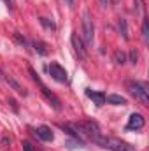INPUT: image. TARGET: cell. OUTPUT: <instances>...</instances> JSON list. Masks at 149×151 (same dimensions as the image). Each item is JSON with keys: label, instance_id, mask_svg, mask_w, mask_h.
Here are the masks:
<instances>
[{"label": "cell", "instance_id": "6da1fadb", "mask_svg": "<svg viewBox=\"0 0 149 151\" xmlns=\"http://www.w3.org/2000/svg\"><path fill=\"white\" fill-rule=\"evenodd\" d=\"M93 142L98 144V146H102L104 150H111V151H135V148L130 146L128 142H125L121 139H116V137L104 135V134H100L98 137H95Z\"/></svg>", "mask_w": 149, "mask_h": 151}, {"label": "cell", "instance_id": "7a4b0ae2", "mask_svg": "<svg viewBox=\"0 0 149 151\" xmlns=\"http://www.w3.org/2000/svg\"><path fill=\"white\" fill-rule=\"evenodd\" d=\"M128 91L142 104V106H149V88L146 83H140V81H128L126 84Z\"/></svg>", "mask_w": 149, "mask_h": 151}, {"label": "cell", "instance_id": "3957f363", "mask_svg": "<svg viewBox=\"0 0 149 151\" xmlns=\"http://www.w3.org/2000/svg\"><path fill=\"white\" fill-rule=\"evenodd\" d=\"M28 72H30V76H32V79L37 83L39 86H40V91H42V95L46 97V100H47V102L56 109V111H62V102H60V99H58V97H56V95H54V93H53V91H51V90L42 83V81H40V77L35 74V70H34L32 67H28Z\"/></svg>", "mask_w": 149, "mask_h": 151}, {"label": "cell", "instance_id": "277c9868", "mask_svg": "<svg viewBox=\"0 0 149 151\" xmlns=\"http://www.w3.org/2000/svg\"><path fill=\"white\" fill-rule=\"evenodd\" d=\"M82 37L86 44H93L95 39V25H93V18L90 14V11L86 9L82 12Z\"/></svg>", "mask_w": 149, "mask_h": 151}, {"label": "cell", "instance_id": "5b68a950", "mask_svg": "<svg viewBox=\"0 0 149 151\" xmlns=\"http://www.w3.org/2000/svg\"><path fill=\"white\" fill-rule=\"evenodd\" d=\"M47 72H49V76H51L54 81H58V83H67V81H69L67 70H65L60 63H56V62H51V63H49Z\"/></svg>", "mask_w": 149, "mask_h": 151}, {"label": "cell", "instance_id": "8992f818", "mask_svg": "<svg viewBox=\"0 0 149 151\" xmlns=\"http://www.w3.org/2000/svg\"><path fill=\"white\" fill-rule=\"evenodd\" d=\"M70 42H72L74 53L79 56V58H82V60H84V58H86V55H88V53H86V44H84V40H82V39L74 32V34L70 35Z\"/></svg>", "mask_w": 149, "mask_h": 151}, {"label": "cell", "instance_id": "52a82bcc", "mask_svg": "<svg viewBox=\"0 0 149 151\" xmlns=\"http://www.w3.org/2000/svg\"><path fill=\"white\" fill-rule=\"evenodd\" d=\"M146 125V119L140 113H132L128 118V123H126V130H140L144 128Z\"/></svg>", "mask_w": 149, "mask_h": 151}, {"label": "cell", "instance_id": "ba28073f", "mask_svg": "<svg viewBox=\"0 0 149 151\" xmlns=\"http://www.w3.org/2000/svg\"><path fill=\"white\" fill-rule=\"evenodd\" d=\"M34 134L37 135L40 141H46V142H51V141L54 139V135H53V130H51L49 127H46V125H40V127H37Z\"/></svg>", "mask_w": 149, "mask_h": 151}, {"label": "cell", "instance_id": "9c48e42d", "mask_svg": "<svg viewBox=\"0 0 149 151\" xmlns=\"http://www.w3.org/2000/svg\"><path fill=\"white\" fill-rule=\"evenodd\" d=\"M86 97L88 99H91L97 106H104L105 104V93L104 91H93V90H86Z\"/></svg>", "mask_w": 149, "mask_h": 151}, {"label": "cell", "instance_id": "30bf717a", "mask_svg": "<svg viewBox=\"0 0 149 151\" xmlns=\"http://www.w3.org/2000/svg\"><path fill=\"white\" fill-rule=\"evenodd\" d=\"M5 81H7V84H9V86H11V88H12L16 93L23 95V97L27 95V90H25V88H23V86H21V84H19V83L14 79V77H12V76H5Z\"/></svg>", "mask_w": 149, "mask_h": 151}, {"label": "cell", "instance_id": "8fae6325", "mask_svg": "<svg viewBox=\"0 0 149 151\" xmlns=\"http://www.w3.org/2000/svg\"><path fill=\"white\" fill-rule=\"evenodd\" d=\"M105 102H109L112 106H125V104H126V99L121 97V95L111 93V95H105Z\"/></svg>", "mask_w": 149, "mask_h": 151}, {"label": "cell", "instance_id": "7c38bea8", "mask_svg": "<svg viewBox=\"0 0 149 151\" xmlns=\"http://www.w3.org/2000/svg\"><path fill=\"white\" fill-rule=\"evenodd\" d=\"M117 27H119V32H121V35L125 40H128V27H126V19L125 18H121L119 21H117Z\"/></svg>", "mask_w": 149, "mask_h": 151}, {"label": "cell", "instance_id": "4fadbf2b", "mask_svg": "<svg viewBox=\"0 0 149 151\" xmlns=\"http://www.w3.org/2000/svg\"><path fill=\"white\" fill-rule=\"evenodd\" d=\"M114 62H116L117 65H125V63H126V55H125L121 49L114 51Z\"/></svg>", "mask_w": 149, "mask_h": 151}, {"label": "cell", "instance_id": "5bb4252c", "mask_svg": "<svg viewBox=\"0 0 149 151\" xmlns=\"http://www.w3.org/2000/svg\"><path fill=\"white\" fill-rule=\"evenodd\" d=\"M39 21H40V25H42L46 30H51V32L56 30V25H54L51 19H47V18H39Z\"/></svg>", "mask_w": 149, "mask_h": 151}, {"label": "cell", "instance_id": "9a60e30c", "mask_svg": "<svg viewBox=\"0 0 149 151\" xmlns=\"http://www.w3.org/2000/svg\"><path fill=\"white\" fill-rule=\"evenodd\" d=\"M142 39H144L146 44L149 42V21H148V18L142 19Z\"/></svg>", "mask_w": 149, "mask_h": 151}, {"label": "cell", "instance_id": "2e32d148", "mask_svg": "<svg viewBox=\"0 0 149 151\" xmlns=\"http://www.w3.org/2000/svg\"><path fill=\"white\" fill-rule=\"evenodd\" d=\"M34 47H35V51H37L39 55H47V49H46V44L44 42H40V40H35L34 42Z\"/></svg>", "mask_w": 149, "mask_h": 151}, {"label": "cell", "instance_id": "e0dca14e", "mask_svg": "<svg viewBox=\"0 0 149 151\" xmlns=\"http://www.w3.org/2000/svg\"><path fill=\"white\" fill-rule=\"evenodd\" d=\"M137 4V14H142L144 12V0H135Z\"/></svg>", "mask_w": 149, "mask_h": 151}, {"label": "cell", "instance_id": "ac0fdd59", "mask_svg": "<svg viewBox=\"0 0 149 151\" xmlns=\"http://www.w3.org/2000/svg\"><path fill=\"white\" fill-rule=\"evenodd\" d=\"M130 60H132V63H133V65L137 63V60H139V55H137V51H135V49H132V51H130Z\"/></svg>", "mask_w": 149, "mask_h": 151}, {"label": "cell", "instance_id": "d6986e66", "mask_svg": "<svg viewBox=\"0 0 149 151\" xmlns=\"http://www.w3.org/2000/svg\"><path fill=\"white\" fill-rule=\"evenodd\" d=\"M14 39H16V40H18L21 46H27V40H25V37H21L19 34H14Z\"/></svg>", "mask_w": 149, "mask_h": 151}, {"label": "cell", "instance_id": "ffe728a7", "mask_svg": "<svg viewBox=\"0 0 149 151\" xmlns=\"http://www.w3.org/2000/svg\"><path fill=\"white\" fill-rule=\"evenodd\" d=\"M23 151H34L32 144H30L28 141H23Z\"/></svg>", "mask_w": 149, "mask_h": 151}, {"label": "cell", "instance_id": "44dd1931", "mask_svg": "<svg viewBox=\"0 0 149 151\" xmlns=\"http://www.w3.org/2000/svg\"><path fill=\"white\" fill-rule=\"evenodd\" d=\"M98 2H100V4H102V5H104V7H105V5H107V4H109V0H98Z\"/></svg>", "mask_w": 149, "mask_h": 151}, {"label": "cell", "instance_id": "7402d4cb", "mask_svg": "<svg viewBox=\"0 0 149 151\" xmlns=\"http://www.w3.org/2000/svg\"><path fill=\"white\" fill-rule=\"evenodd\" d=\"M65 2H67L69 5H72V4H74V0H65Z\"/></svg>", "mask_w": 149, "mask_h": 151}, {"label": "cell", "instance_id": "603a6c76", "mask_svg": "<svg viewBox=\"0 0 149 151\" xmlns=\"http://www.w3.org/2000/svg\"><path fill=\"white\" fill-rule=\"evenodd\" d=\"M0 76H4V74H2V72H0Z\"/></svg>", "mask_w": 149, "mask_h": 151}, {"label": "cell", "instance_id": "cb8c5ba5", "mask_svg": "<svg viewBox=\"0 0 149 151\" xmlns=\"http://www.w3.org/2000/svg\"><path fill=\"white\" fill-rule=\"evenodd\" d=\"M37 151H39V150H37Z\"/></svg>", "mask_w": 149, "mask_h": 151}]
</instances>
